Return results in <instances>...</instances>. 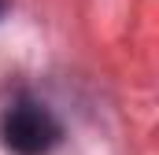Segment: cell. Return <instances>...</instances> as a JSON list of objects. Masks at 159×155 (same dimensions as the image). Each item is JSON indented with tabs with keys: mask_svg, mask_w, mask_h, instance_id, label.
Instances as JSON below:
<instances>
[{
	"mask_svg": "<svg viewBox=\"0 0 159 155\" xmlns=\"http://www.w3.org/2000/svg\"><path fill=\"white\" fill-rule=\"evenodd\" d=\"M0 144L11 155H52L63 144V122L41 96L19 89L0 107Z\"/></svg>",
	"mask_w": 159,
	"mask_h": 155,
	"instance_id": "1",
	"label": "cell"
},
{
	"mask_svg": "<svg viewBox=\"0 0 159 155\" xmlns=\"http://www.w3.org/2000/svg\"><path fill=\"white\" fill-rule=\"evenodd\" d=\"M4 11H7V0H0V15H4Z\"/></svg>",
	"mask_w": 159,
	"mask_h": 155,
	"instance_id": "2",
	"label": "cell"
}]
</instances>
